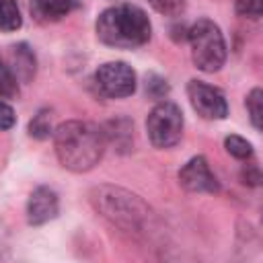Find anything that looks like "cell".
Returning a JSON list of instances; mask_svg holds the SVG:
<instances>
[{
    "label": "cell",
    "mask_w": 263,
    "mask_h": 263,
    "mask_svg": "<svg viewBox=\"0 0 263 263\" xmlns=\"http://www.w3.org/2000/svg\"><path fill=\"white\" fill-rule=\"evenodd\" d=\"M53 144L62 166L74 173H86L95 168L107 146L105 132L99 125L80 119L58 125L53 132Z\"/></svg>",
    "instance_id": "6da1fadb"
},
{
    "label": "cell",
    "mask_w": 263,
    "mask_h": 263,
    "mask_svg": "<svg viewBox=\"0 0 263 263\" xmlns=\"http://www.w3.org/2000/svg\"><path fill=\"white\" fill-rule=\"evenodd\" d=\"M152 27L146 12L134 4H117L97 18V37L111 47L132 49L150 39Z\"/></svg>",
    "instance_id": "7a4b0ae2"
},
{
    "label": "cell",
    "mask_w": 263,
    "mask_h": 263,
    "mask_svg": "<svg viewBox=\"0 0 263 263\" xmlns=\"http://www.w3.org/2000/svg\"><path fill=\"white\" fill-rule=\"evenodd\" d=\"M90 203L103 218L127 232H140L150 222V208L136 193L121 187H95L90 191Z\"/></svg>",
    "instance_id": "3957f363"
},
{
    "label": "cell",
    "mask_w": 263,
    "mask_h": 263,
    "mask_svg": "<svg viewBox=\"0 0 263 263\" xmlns=\"http://www.w3.org/2000/svg\"><path fill=\"white\" fill-rule=\"evenodd\" d=\"M193 64L201 72H218L226 62V43L220 27L210 18H199L189 29Z\"/></svg>",
    "instance_id": "277c9868"
},
{
    "label": "cell",
    "mask_w": 263,
    "mask_h": 263,
    "mask_svg": "<svg viewBox=\"0 0 263 263\" xmlns=\"http://www.w3.org/2000/svg\"><path fill=\"white\" fill-rule=\"evenodd\" d=\"M146 132L154 148H171L183 136V113L181 109L171 103H158L146 119Z\"/></svg>",
    "instance_id": "5b68a950"
},
{
    "label": "cell",
    "mask_w": 263,
    "mask_h": 263,
    "mask_svg": "<svg viewBox=\"0 0 263 263\" xmlns=\"http://www.w3.org/2000/svg\"><path fill=\"white\" fill-rule=\"evenodd\" d=\"M95 84L105 97L123 99L136 90V72L125 62H107L95 72Z\"/></svg>",
    "instance_id": "8992f818"
},
{
    "label": "cell",
    "mask_w": 263,
    "mask_h": 263,
    "mask_svg": "<svg viewBox=\"0 0 263 263\" xmlns=\"http://www.w3.org/2000/svg\"><path fill=\"white\" fill-rule=\"evenodd\" d=\"M187 97L191 107L203 119H224L228 115V103L222 90H218L212 84H205L201 80H189Z\"/></svg>",
    "instance_id": "52a82bcc"
},
{
    "label": "cell",
    "mask_w": 263,
    "mask_h": 263,
    "mask_svg": "<svg viewBox=\"0 0 263 263\" xmlns=\"http://www.w3.org/2000/svg\"><path fill=\"white\" fill-rule=\"evenodd\" d=\"M179 183L189 193H216L220 183L203 156H193L179 171Z\"/></svg>",
    "instance_id": "ba28073f"
},
{
    "label": "cell",
    "mask_w": 263,
    "mask_h": 263,
    "mask_svg": "<svg viewBox=\"0 0 263 263\" xmlns=\"http://www.w3.org/2000/svg\"><path fill=\"white\" fill-rule=\"evenodd\" d=\"M58 210H60V201L55 191L49 187H37L27 201V220L33 226H39L53 220L58 216Z\"/></svg>",
    "instance_id": "9c48e42d"
},
{
    "label": "cell",
    "mask_w": 263,
    "mask_h": 263,
    "mask_svg": "<svg viewBox=\"0 0 263 263\" xmlns=\"http://www.w3.org/2000/svg\"><path fill=\"white\" fill-rule=\"evenodd\" d=\"M78 6L76 0H33L31 14L39 23H55Z\"/></svg>",
    "instance_id": "30bf717a"
},
{
    "label": "cell",
    "mask_w": 263,
    "mask_h": 263,
    "mask_svg": "<svg viewBox=\"0 0 263 263\" xmlns=\"http://www.w3.org/2000/svg\"><path fill=\"white\" fill-rule=\"evenodd\" d=\"M12 60H14V70L23 80H29L35 72V58L27 49V45H16L12 47Z\"/></svg>",
    "instance_id": "8fae6325"
},
{
    "label": "cell",
    "mask_w": 263,
    "mask_h": 263,
    "mask_svg": "<svg viewBox=\"0 0 263 263\" xmlns=\"http://www.w3.org/2000/svg\"><path fill=\"white\" fill-rule=\"evenodd\" d=\"M23 25L21 10L14 0H0V29L2 31H16Z\"/></svg>",
    "instance_id": "7c38bea8"
},
{
    "label": "cell",
    "mask_w": 263,
    "mask_h": 263,
    "mask_svg": "<svg viewBox=\"0 0 263 263\" xmlns=\"http://www.w3.org/2000/svg\"><path fill=\"white\" fill-rule=\"evenodd\" d=\"M247 111L251 117V123L263 132V88H253L247 97Z\"/></svg>",
    "instance_id": "4fadbf2b"
},
{
    "label": "cell",
    "mask_w": 263,
    "mask_h": 263,
    "mask_svg": "<svg viewBox=\"0 0 263 263\" xmlns=\"http://www.w3.org/2000/svg\"><path fill=\"white\" fill-rule=\"evenodd\" d=\"M29 134L37 140H45L51 136V113L47 109H41L31 121H29Z\"/></svg>",
    "instance_id": "5bb4252c"
},
{
    "label": "cell",
    "mask_w": 263,
    "mask_h": 263,
    "mask_svg": "<svg viewBox=\"0 0 263 263\" xmlns=\"http://www.w3.org/2000/svg\"><path fill=\"white\" fill-rule=\"evenodd\" d=\"M224 148H226V152L230 156H234L238 160H249L253 156V146L242 136H228L224 140Z\"/></svg>",
    "instance_id": "9a60e30c"
},
{
    "label": "cell",
    "mask_w": 263,
    "mask_h": 263,
    "mask_svg": "<svg viewBox=\"0 0 263 263\" xmlns=\"http://www.w3.org/2000/svg\"><path fill=\"white\" fill-rule=\"evenodd\" d=\"M18 95V82L14 72L0 62V99H14Z\"/></svg>",
    "instance_id": "2e32d148"
},
{
    "label": "cell",
    "mask_w": 263,
    "mask_h": 263,
    "mask_svg": "<svg viewBox=\"0 0 263 263\" xmlns=\"http://www.w3.org/2000/svg\"><path fill=\"white\" fill-rule=\"evenodd\" d=\"M236 12L247 18H259L263 14V0H234Z\"/></svg>",
    "instance_id": "e0dca14e"
},
{
    "label": "cell",
    "mask_w": 263,
    "mask_h": 263,
    "mask_svg": "<svg viewBox=\"0 0 263 263\" xmlns=\"http://www.w3.org/2000/svg\"><path fill=\"white\" fill-rule=\"evenodd\" d=\"M240 181L249 187H261L263 185V171L257 164H245L240 171Z\"/></svg>",
    "instance_id": "ac0fdd59"
},
{
    "label": "cell",
    "mask_w": 263,
    "mask_h": 263,
    "mask_svg": "<svg viewBox=\"0 0 263 263\" xmlns=\"http://www.w3.org/2000/svg\"><path fill=\"white\" fill-rule=\"evenodd\" d=\"M150 4L162 12V14H171V16H177L181 10H183V0H150Z\"/></svg>",
    "instance_id": "d6986e66"
},
{
    "label": "cell",
    "mask_w": 263,
    "mask_h": 263,
    "mask_svg": "<svg viewBox=\"0 0 263 263\" xmlns=\"http://www.w3.org/2000/svg\"><path fill=\"white\" fill-rule=\"evenodd\" d=\"M14 121H16V117H14L12 107L0 99V129H10L14 125Z\"/></svg>",
    "instance_id": "ffe728a7"
},
{
    "label": "cell",
    "mask_w": 263,
    "mask_h": 263,
    "mask_svg": "<svg viewBox=\"0 0 263 263\" xmlns=\"http://www.w3.org/2000/svg\"><path fill=\"white\" fill-rule=\"evenodd\" d=\"M146 90H150V95H154V97H160V95H164V92L168 90V86H166V82H164L162 78L152 76L150 82L146 84Z\"/></svg>",
    "instance_id": "44dd1931"
},
{
    "label": "cell",
    "mask_w": 263,
    "mask_h": 263,
    "mask_svg": "<svg viewBox=\"0 0 263 263\" xmlns=\"http://www.w3.org/2000/svg\"><path fill=\"white\" fill-rule=\"evenodd\" d=\"M8 251H10V238H8V232H6L4 224L0 222V261L6 259Z\"/></svg>",
    "instance_id": "7402d4cb"
}]
</instances>
